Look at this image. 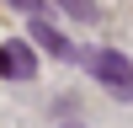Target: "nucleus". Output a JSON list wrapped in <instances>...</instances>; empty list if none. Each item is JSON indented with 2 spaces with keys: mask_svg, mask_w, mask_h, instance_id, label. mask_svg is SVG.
Returning a JSON list of instances; mask_svg holds the SVG:
<instances>
[{
  "mask_svg": "<svg viewBox=\"0 0 133 128\" xmlns=\"http://www.w3.org/2000/svg\"><path fill=\"white\" fill-rule=\"evenodd\" d=\"M80 64H85V69H91L112 96L133 101V59H123L117 48H91V53H80Z\"/></svg>",
  "mask_w": 133,
  "mask_h": 128,
  "instance_id": "nucleus-1",
  "label": "nucleus"
},
{
  "mask_svg": "<svg viewBox=\"0 0 133 128\" xmlns=\"http://www.w3.org/2000/svg\"><path fill=\"white\" fill-rule=\"evenodd\" d=\"M48 5H59L64 16H75V21H96V16H101L96 0H48Z\"/></svg>",
  "mask_w": 133,
  "mask_h": 128,
  "instance_id": "nucleus-4",
  "label": "nucleus"
},
{
  "mask_svg": "<svg viewBox=\"0 0 133 128\" xmlns=\"http://www.w3.org/2000/svg\"><path fill=\"white\" fill-rule=\"evenodd\" d=\"M0 75H11V80H32V75H37V48L21 43V37L0 43Z\"/></svg>",
  "mask_w": 133,
  "mask_h": 128,
  "instance_id": "nucleus-2",
  "label": "nucleus"
},
{
  "mask_svg": "<svg viewBox=\"0 0 133 128\" xmlns=\"http://www.w3.org/2000/svg\"><path fill=\"white\" fill-rule=\"evenodd\" d=\"M32 43H37L43 53H53V59H80V53H75V43L64 37L53 21H43V16H32Z\"/></svg>",
  "mask_w": 133,
  "mask_h": 128,
  "instance_id": "nucleus-3",
  "label": "nucleus"
},
{
  "mask_svg": "<svg viewBox=\"0 0 133 128\" xmlns=\"http://www.w3.org/2000/svg\"><path fill=\"white\" fill-rule=\"evenodd\" d=\"M64 128H80V123H64Z\"/></svg>",
  "mask_w": 133,
  "mask_h": 128,
  "instance_id": "nucleus-6",
  "label": "nucleus"
},
{
  "mask_svg": "<svg viewBox=\"0 0 133 128\" xmlns=\"http://www.w3.org/2000/svg\"><path fill=\"white\" fill-rule=\"evenodd\" d=\"M16 5H21V11H37V0H16Z\"/></svg>",
  "mask_w": 133,
  "mask_h": 128,
  "instance_id": "nucleus-5",
  "label": "nucleus"
}]
</instances>
